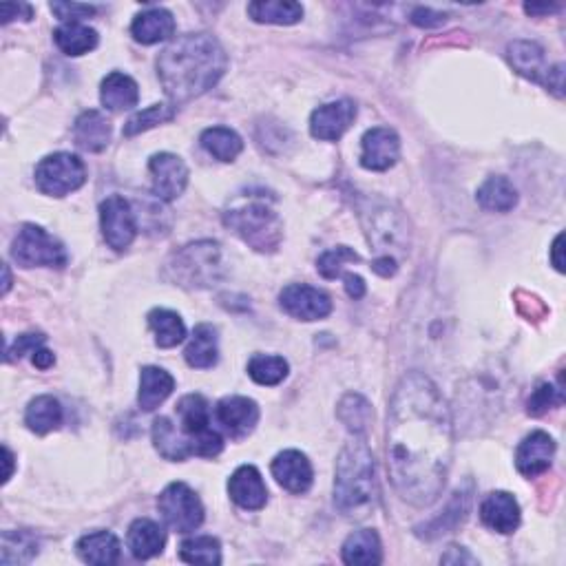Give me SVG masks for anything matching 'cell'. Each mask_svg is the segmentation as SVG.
<instances>
[{"mask_svg":"<svg viewBox=\"0 0 566 566\" xmlns=\"http://www.w3.org/2000/svg\"><path fill=\"white\" fill-rule=\"evenodd\" d=\"M100 228L104 241L118 253H124L135 235H138V219H135L133 206L120 195H111L100 204Z\"/></svg>","mask_w":566,"mask_h":566,"instance_id":"8fae6325","label":"cell"},{"mask_svg":"<svg viewBox=\"0 0 566 566\" xmlns=\"http://www.w3.org/2000/svg\"><path fill=\"white\" fill-rule=\"evenodd\" d=\"M215 418L230 438L241 440L255 432L259 423V407L253 398L226 396L217 403Z\"/></svg>","mask_w":566,"mask_h":566,"instance_id":"4fadbf2b","label":"cell"},{"mask_svg":"<svg viewBox=\"0 0 566 566\" xmlns=\"http://www.w3.org/2000/svg\"><path fill=\"white\" fill-rule=\"evenodd\" d=\"M562 239H564L562 235L555 237L553 248H551V261H553V266H555V270H558V272L564 270V261H562Z\"/></svg>","mask_w":566,"mask_h":566,"instance_id":"f5cc1de1","label":"cell"},{"mask_svg":"<svg viewBox=\"0 0 566 566\" xmlns=\"http://www.w3.org/2000/svg\"><path fill=\"white\" fill-rule=\"evenodd\" d=\"M279 306L299 321H319L332 312V299L326 292L312 288L308 283H290L281 290Z\"/></svg>","mask_w":566,"mask_h":566,"instance_id":"7c38bea8","label":"cell"},{"mask_svg":"<svg viewBox=\"0 0 566 566\" xmlns=\"http://www.w3.org/2000/svg\"><path fill=\"white\" fill-rule=\"evenodd\" d=\"M228 494L237 507L246 511H259L266 507L268 489L259 469L253 465H241L228 480Z\"/></svg>","mask_w":566,"mask_h":566,"instance_id":"ac0fdd59","label":"cell"},{"mask_svg":"<svg viewBox=\"0 0 566 566\" xmlns=\"http://www.w3.org/2000/svg\"><path fill=\"white\" fill-rule=\"evenodd\" d=\"M51 12H54L60 20H65V23H80L82 18L96 14V7L78 5V3H54L51 5Z\"/></svg>","mask_w":566,"mask_h":566,"instance_id":"f6af8a7d","label":"cell"},{"mask_svg":"<svg viewBox=\"0 0 566 566\" xmlns=\"http://www.w3.org/2000/svg\"><path fill=\"white\" fill-rule=\"evenodd\" d=\"M288 361L275 354H255L248 361V376L259 385H279L288 376Z\"/></svg>","mask_w":566,"mask_h":566,"instance_id":"ab89813d","label":"cell"},{"mask_svg":"<svg viewBox=\"0 0 566 566\" xmlns=\"http://www.w3.org/2000/svg\"><path fill=\"white\" fill-rule=\"evenodd\" d=\"M440 562H445V564H460V562L476 564V558H471V555L463 547H449L443 558H440Z\"/></svg>","mask_w":566,"mask_h":566,"instance_id":"f907efd6","label":"cell"},{"mask_svg":"<svg viewBox=\"0 0 566 566\" xmlns=\"http://www.w3.org/2000/svg\"><path fill=\"white\" fill-rule=\"evenodd\" d=\"M272 476L277 478L279 485L290 491V494H306V491L312 487V478L314 471L306 454L297 452V449H286L272 460Z\"/></svg>","mask_w":566,"mask_h":566,"instance_id":"e0dca14e","label":"cell"},{"mask_svg":"<svg viewBox=\"0 0 566 566\" xmlns=\"http://www.w3.org/2000/svg\"><path fill=\"white\" fill-rule=\"evenodd\" d=\"M62 418H65V412H62L60 401L49 394L36 396L25 412L27 427L40 436L58 429L62 425Z\"/></svg>","mask_w":566,"mask_h":566,"instance_id":"1f68e13d","label":"cell"},{"mask_svg":"<svg viewBox=\"0 0 566 566\" xmlns=\"http://www.w3.org/2000/svg\"><path fill=\"white\" fill-rule=\"evenodd\" d=\"M3 270H5V288H3V295H7L9 286H12V277H9V268H7V266H5Z\"/></svg>","mask_w":566,"mask_h":566,"instance_id":"9f6ffc18","label":"cell"},{"mask_svg":"<svg viewBox=\"0 0 566 566\" xmlns=\"http://www.w3.org/2000/svg\"><path fill=\"white\" fill-rule=\"evenodd\" d=\"M3 449H5V465H7L3 482H9V478H12V469H14V454H12V449H9L7 445Z\"/></svg>","mask_w":566,"mask_h":566,"instance_id":"11a10c76","label":"cell"},{"mask_svg":"<svg viewBox=\"0 0 566 566\" xmlns=\"http://www.w3.org/2000/svg\"><path fill=\"white\" fill-rule=\"evenodd\" d=\"M175 412L180 416L182 434L191 445L193 456L215 458L222 454L224 438L211 427V407L202 394H186L175 405Z\"/></svg>","mask_w":566,"mask_h":566,"instance_id":"8992f818","label":"cell"},{"mask_svg":"<svg viewBox=\"0 0 566 566\" xmlns=\"http://www.w3.org/2000/svg\"><path fill=\"white\" fill-rule=\"evenodd\" d=\"M175 390V379L173 376L155 368V365H146L140 372V392H138V405L144 412H153L160 407L166 398H169Z\"/></svg>","mask_w":566,"mask_h":566,"instance_id":"d4e9b609","label":"cell"},{"mask_svg":"<svg viewBox=\"0 0 566 566\" xmlns=\"http://www.w3.org/2000/svg\"><path fill=\"white\" fill-rule=\"evenodd\" d=\"M120 540L109 531H96L82 536L76 544L78 558L85 564L109 566L120 560Z\"/></svg>","mask_w":566,"mask_h":566,"instance_id":"484cf974","label":"cell"},{"mask_svg":"<svg viewBox=\"0 0 566 566\" xmlns=\"http://www.w3.org/2000/svg\"><path fill=\"white\" fill-rule=\"evenodd\" d=\"M146 319H149V328L153 330L155 343L160 345V348H175V345H180L186 339V326L177 312L155 308L149 312Z\"/></svg>","mask_w":566,"mask_h":566,"instance_id":"e575fe53","label":"cell"},{"mask_svg":"<svg viewBox=\"0 0 566 566\" xmlns=\"http://www.w3.org/2000/svg\"><path fill=\"white\" fill-rule=\"evenodd\" d=\"M226 228L233 230L257 253H275L283 239V222L266 202H248L224 213Z\"/></svg>","mask_w":566,"mask_h":566,"instance_id":"5b68a950","label":"cell"},{"mask_svg":"<svg viewBox=\"0 0 566 566\" xmlns=\"http://www.w3.org/2000/svg\"><path fill=\"white\" fill-rule=\"evenodd\" d=\"M43 343H45L43 334H20V337L16 339V343H14V348H7L5 361L20 359V356L27 354V352L34 354L36 350L43 348Z\"/></svg>","mask_w":566,"mask_h":566,"instance_id":"bcb514c9","label":"cell"},{"mask_svg":"<svg viewBox=\"0 0 566 566\" xmlns=\"http://www.w3.org/2000/svg\"><path fill=\"white\" fill-rule=\"evenodd\" d=\"M31 361H34V365H36L38 370H49L51 365L56 363V356H54V352L40 348V350L34 352V356H31Z\"/></svg>","mask_w":566,"mask_h":566,"instance_id":"816d5d0a","label":"cell"},{"mask_svg":"<svg viewBox=\"0 0 566 566\" xmlns=\"http://www.w3.org/2000/svg\"><path fill=\"white\" fill-rule=\"evenodd\" d=\"M365 233L376 257H387L401 264V257L407 255L410 246V230L405 219L390 211V206H374L372 211H363Z\"/></svg>","mask_w":566,"mask_h":566,"instance_id":"52a82bcc","label":"cell"},{"mask_svg":"<svg viewBox=\"0 0 566 566\" xmlns=\"http://www.w3.org/2000/svg\"><path fill=\"white\" fill-rule=\"evenodd\" d=\"M184 359L188 365H191V368H197V370L213 368L219 359L217 330L213 326H208V323L197 326L191 337V343H188L184 350Z\"/></svg>","mask_w":566,"mask_h":566,"instance_id":"4dcf8cb0","label":"cell"},{"mask_svg":"<svg viewBox=\"0 0 566 566\" xmlns=\"http://www.w3.org/2000/svg\"><path fill=\"white\" fill-rule=\"evenodd\" d=\"M102 107L109 111H127L133 109L140 100L138 82L122 71H113L102 80L100 87Z\"/></svg>","mask_w":566,"mask_h":566,"instance_id":"cb8c5ba5","label":"cell"},{"mask_svg":"<svg viewBox=\"0 0 566 566\" xmlns=\"http://www.w3.org/2000/svg\"><path fill=\"white\" fill-rule=\"evenodd\" d=\"M476 199L478 204L489 213H509L518 204V191L507 177L494 175L487 177L485 184L478 188Z\"/></svg>","mask_w":566,"mask_h":566,"instance_id":"f546056e","label":"cell"},{"mask_svg":"<svg viewBox=\"0 0 566 566\" xmlns=\"http://www.w3.org/2000/svg\"><path fill=\"white\" fill-rule=\"evenodd\" d=\"M149 171L153 175V195L160 202H173L184 193L188 184V169L173 153H157L151 157Z\"/></svg>","mask_w":566,"mask_h":566,"instance_id":"5bb4252c","label":"cell"},{"mask_svg":"<svg viewBox=\"0 0 566 566\" xmlns=\"http://www.w3.org/2000/svg\"><path fill=\"white\" fill-rule=\"evenodd\" d=\"M341 558L345 564H361V566L381 564L383 547L379 533L374 529H359L350 533L348 540L343 542Z\"/></svg>","mask_w":566,"mask_h":566,"instance_id":"4316f807","label":"cell"},{"mask_svg":"<svg viewBox=\"0 0 566 566\" xmlns=\"http://www.w3.org/2000/svg\"><path fill=\"white\" fill-rule=\"evenodd\" d=\"M54 40L62 54L85 56L98 47V31L82 23H62L54 31Z\"/></svg>","mask_w":566,"mask_h":566,"instance_id":"836d02e7","label":"cell"},{"mask_svg":"<svg viewBox=\"0 0 566 566\" xmlns=\"http://www.w3.org/2000/svg\"><path fill=\"white\" fill-rule=\"evenodd\" d=\"M173 115H175V109L169 107V104H153V107L133 115V118L127 122V127H124V135H127V138H133V135L149 131L157 127V124L173 120Z\"/></svg>","mask_w":566,"mask_h":566,"instance_id":"b9f144b4","label":"cell"},{"mask_svg":"<svg viewBox=\"0 0 566 566\" xmlns=\"http://www.w3.org/2000/svg\"><path fill=\"white\" fill-rule=\"evenodd\" d=\"M87 182V166L78 155L54 153L36 166V186L49 197H65Z\"/></svg>","mask_w":566,"mask_h":566,"instance_id":"9c48e42d","label":"cell"},{"mask_svg":"<svg viewBox=\"0 0 566 566\" xmlns=\"http://www.w3.org/2000/svg\"><path fill=\"white\" fill-rule=\"evenodd\" d=\"M555 440L547 432H531L516 449V467L522 476L536 478L553 463Z\"/></svg>","mask_w":566,"mask_h":566,"instance_id":"d6986e66","label":"cell"},{"mask_svg":"<svg viewBox=\"0 0 566 566\" xmlns=\"http://www.w3.org/2000/svg\"><path fill=\"white\" fill-rule=\"evenodd\" d=\"M202 146L208 155H213L219 162H235L239 153L244 151V140L228 127H211L202 133Z\"/></svg>","mask_w":566,"mask_h":566,"instance_id":"d590c367","label":"cell"},{"mask_svg":"<svg viewBox=\"0 0 566 566\" xmlns=\"http://www.w3.org/2000/svg\"><path fill=\"white\" fill-rule=\"evenodd\" d=\"M38 540L29 531H5L3 533V555L0 562L9 564H27L36 558Z\"/></svg>","mask_w":566,"mask_h":566,"instance_id":"f35d334b","label":"cell"},{"mask_svg":"<svg viewBox=\"0 0 566 566\" xmlns=\"http://www.w3.org/2000/svg\"><path fill=\"white\" fill-rule=\"evenodd\" d=\"M558 5H524V12L536 16V14H551V12H558Z\"/></svg>","mask_w":566,"mask_h":566,"instance_id":"db71d44e","label":"cell"},{"mask_svg":"<svg viewBox=\"0 0 566 566\" xmlns=\"http://www.w3.org/2000/svg\"><path fill=\"white\" fill-rule=\"evenodd\" d=\"M361 257L359 253H354L352 248L348 246H337L323 253L317 261V270L321 272V277L326 279H337L343 275V266L345 264H359Z\"/></svg>","mask_w":566,"mask_h":566,"instance_id":"7bdbcfd3","label":"cell"},{"mask_svg":"<svg viewBox=\"0 0 566 566\" xmlns=\"http://www.w3.org/2000/svg\"><path fill=\"white\" fill-rule=\"evenodd\" d=\"M454 423L438 387L421 372L398 383L387 414V471L398 496L429 507L452 467Z\"/></svg>","mask_w":566,"mask_h":566,"instance_id":"6da1fadb","label":"cell"},{"mask_svg":"<svg viewBox=\"0 0 566 566\" xmlns=\"http://www.w3.org/2000/svg\"><path fill=\"white\" fill-rule=\"evenodd\" d=\"M157 507L164 522L177 533H191L204 522V505L186 482H171L162 491Z\"/></svg>","mask_w":566,"mask_h":566,"instance_id":"30bf717a","label":"cell"},{"mask_svg":"<svg viewBox=\"0 0 566 566\" xmlns=\"http://www.w3.org/2000/svg\"><path fill=\"white\" fill-rule=\"evenodd\" d=\"M131 34L142 45H155L175 34V18L169 9L151 7L138 14L131 25Z\"/></svg>","mask_w":566,"mask_h":566,"instance_id":"7402d4cb","label":"cell"},{"mask_svg":"<svg viewBox=\"0 0 566 566\" xmlns=\"http://www.w3.org/2000/svg\"><path fill=\"white\" fill-rule=\"evenodd\" d=\"M507 60L520 76L533 82H542L547 87L551 67L544 62V49L538 43H533V40H513L507 47Z\"/></svg>","mask_w":566,"mask_h":566,"instance_id":"44dd1931","label":"cell"},{"mask_svg":"<svg viewBox=\"0 0 566 566\" xmlns=\"http://www.w3.org/2000/svg\"><path fill=\"white\" fill-rule=\"evenodd\" d=\"M469 500L471 496L465 494V491H456L443 516H438L429 524H425V531L421 536H425L427 540H434L438 536H443V533H449L454 527H458V524H463L469 513Z\"/></svg>","mask_w":566,"mask_h":566,"instance_id":"74e56055","label":"cell"},{"mask_svg":"<svg viewBox=\"0 0 566 566\" xmlns=\"http://www.w3.org/2000/svg\"><path fill=\"white\" fill-rule=\"evenodd\" d=\"M34 16V9L27 3H3L0 5V23L7 25L12 23L16 18H23V20H31Z\"/></svg>","mask_w":566,"mask_h":566,"instance_id":"7dc6e473","label":"cell"},{"mask_svg":"<svg viewBox=\"0 0 566 566\" xmlns=\"http://www.w3.org/2000/svg\"><path fill=\"white\" fill-rule=\"evenodd\" d=\"M337 414L341 418V423L348 427L354 436H363L365 432H368V427L374 418L370 401L368 398H363L361 394L343 396Z\"/></svg>","mask_w":566,"mask_h":566,"instance_id":"8d00e7d4","label":"cell"},{"mask_svg":"<svg viewBox=\"0 0 566 566\" xmlns=\"http://www.w3.org/2000/svg\"><path fill=\"white\" fill-rule=\"evenodd\" d=\"M401 140L387 127H374L361 140V166L368 171H387L398 162Z\"/></svg>","mask_w":566,"mask_h":566,"instance_id":"2e32d148","label":"cell"},{"mask_svg":"<svg viewBox=\"0 0 566 566\" xmlns=\"http://www.w3.org/2000/svg\"><path fill=\"white\" fill-rule=\"evenodd\" d=\"M12 257L23 268H65L69 261L65 246L54 235H49L45 228L36 224H25L20 228L12 246Z\"/></svg>","mask_w":566,"mask_h":566,"instance_id":"ba28073f","label":"cell"},{"mask_svg":"<svg viewBox=\"0 0 566 566\" xmlns=\"http://www.w3.org/2000/svg\"><path fill=\"white\" fill-rule=\"evenodd\" d=\"M153 443L160 456L166 460H173V463H182V460H186L188 456H193L191 445H188L182 429L177 432L175 423L166 416H160L153 421Z\"/></svg>","mask_w":566,"mask_h":566,"instance_id":"f1b7e54d","label":"cell"},{"mask_svg":"<svg viewBox=\"0 0 566 566\" xmlns=\"http://www.w3.org/2000/svg\"><path fill=\"white\" fill-rule=\"evenodd\" d=\"M228 58L211 34L175 38L157 56V78L173 104L191 102L211 91L226 73Z\"/></svg>","mask_w":566,"mask_h":566,"instance_id":"7a4b0ae2","label":"cell"},{"mask_svg":"<svg viewBox=\"0 0 566 566\" xmlns=\"http://www.w3.org/2000/svg\"><path fill=\"white\" fill-rule=\"evenodd\" d=\"M180 558L188 564H222V544L213 536H199L184 540L180 547Z\"/></svg>","mask_w":566,"mask_h":566,"instance_id":"60d3db41","label":"cell"},{"mask_svg":"<svg viewBox=\"0 0 566 566\" xmlns=\"http://www.w3.org/2000/svg\"><path fill=\"white\" fill-rule=\"evenodd\" d=\"M334 505L348 518H368L379 505L376 465L363 436H354L337 460L334 474Z\"/></svg>","mask_w":566,"mask_h":566,"instance_id":"3957f363","label":"cell"},{"mask_svg":"<svg viewBox=\"0 0 566 566\" xmlns=\"http://www.w3.org/2000/svg\"><path fill=\"white\" fill-rule=\"evenodd\" d=\"M343 281H345V292H348V297L350 299H363L365 297V281L363 277L359 275H352V272H345V275H341Z\"/></svg>","mask_w":566,"mask_h":566,"instance_id":"681fc988","label":"cell"},{"mask_svg":"<svg viewBox=\"0 0 566 566\" xmlns=\"http://www.w3.org/2000/svg\"><path fill=\"white\" fill-rule=\"evenodd\" d=\"M356 120V104L352 100H337L314 109L310 115L312 138L323 142H334L352 127Z\"/></svg>","mask_w":566,"mask_h":566,"instance_id":"9a60e30c","label":"cell"},{"mask_svg":"<svg viewBox=\"0 0 566 566\" xmlns=\"http://www.w3.org/2000/svg\"><path fill=\"white\" fill-rule=\"evenodd\" d=\"M129 549L138 560H151L157 553H162L166 544V533L157 522L149 518H138L129 527Z\"/></svg>","mask_w":566,"mask_h":566,"instance_id":"83f0119b","label":"cell"},{"mask_svg":"<svg viewBox=\"0 0 566 566\" xmlns=\"http://www.w3.org/2000/svg\"><path fill=\"white\" fill-rule=\"evenodd\" d=\"M480 520L491 531H498L502 536L513 533L520 527V505L507 491H494L480 505Z\"/></svg>","mask_w":566,"mask_h":566,"instance_id":"ffe728a7","label":"cell"},{"mask_svg":"<svg viewBox=\"0 0 566 566\" xmlns=\"http://www.w3.org/2000/svg\"><path fill=\"white\" fill-rule=\"evenodd\" d=\"M222 277V246L211 239L188 244L166 261V279L188 290L213 288Z\"/></svg>","mask_w":566,"mask_h":566,"instance_id":"277c9868","label":"cell"},{"mask_svg":"<svg viewBox=\"0 0 566 566\" xmlns=\"http://www.w3.org/2000/svg\"><path fill=\"white\" fill-rule=\"evenodd\" d=\"M410 20L416 27H438L445 23V16L434 12V9H429V7H416Z\"/></svg>","mask_w":566,"mask_h":566,"instance_id":"c3c4849f","label":"cell"},{"mask_svg":"<svg viewBox=\"0 0 566 566\" xmlns=\"http://www.w3.org/2000/svg\"><path fill=\"white\" fill-rule=\"evenodd\" d=\"M564 403V392H562V385H551V383H542L538 385L533 394L529 396L527 401V412L531 416H542L547 414L553 407H560Z\"/></svg>","mask_w":566,"mask_h":566,"instance_id":"ee69618b","label":"cell"},{"mask_svg":"<svg viewBox=\"0 0 566 566\" xmlns=\"http://www.w3.org/2000/svg\"><path fill=\"white\" fill-rule=\"evenodd\" d=\"M248 16L255 23L295 25L303 18V7L292 0H257L248 5Z\"/></svg>","mask_w":566,"mask_h":566,"instance_id":"d6a6232c","label":"cell"},{"mask_svg":"<svg viewBox=\"0 0 566 566\" xmlns=\"http://www.w3.org/2000/svg\"><path fill=\"white\" fill-rule=\"evenodd\" d=\"M73 138H76V144L82 151L100 153L111 142V122L107 120V115H102L96 109H89L76 120Z\"/></svg>","mask_w":566,"mask_h":566,"instance_id":"603a6c76","label":"cell"}]
</instances>
